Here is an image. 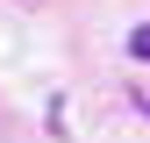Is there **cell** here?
<instances>
[{
  "instance_id": "obj_2",
  "label": "cell",
  "mask_w": 150,
  "mask_h": 143,
  "mask_svg": "<svg viewBox=\"0 0 150 143\" xmlns=\"http://www.w3.org/2000/svg\"><path fill=\"white\" fill-rule=\"evenodd\" d=\"M143 115H150V107H143Z\"/></svg>"
},
{
  "instance_id": "obj_1",
  "label": "cell",
  "mask_w": 150,
  "mask_h": 143,
  "mask_svg": "<svg viewBox=\"0 0 150 143\" xmlns=\"http://www.w3.org/2000/svg\"><path fill=\"white\" fill-rule=\"evenodd\" d=\"M129 57H136V64H150V14L129 29Z\"/></svg>"
}]
</instances>
